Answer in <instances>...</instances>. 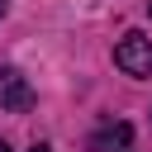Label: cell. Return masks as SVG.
Returning a JSON list of instances; mask_svg holds the SVG:
<instances>
[{
    "label": "cell",
    "instance_id": "3957f363",
    "mask_svg": "<svg viewBox=\"0 0 152 152\" xmlns=\"http://www.w3.org/2000/svg\"><path fill=\"white\" fill-rule=\"evenodd\" d=\"M128 138H133V128H128V124H104V128L90 138V152H114V147H128Z\"/></svg>",
    "mask_w": 152,
    "mask_h": 152
},
{
    "label": "cell",
    "instance_id": "8992f818",
    "mask_svg": "<svg viewBox=\"0 0 152 152\" xmlns=\"http://www.w3.org/2000/svg\"><path fill=\"white\" fill-rule=\"evenodd\" d=\"M5 10H10V0H0V14H5Z\"/></svg>",
    "mask_w": 152,
    "mask_h": 152
},
{
    "label": "cell",
    "instance_id": "277c9868",
    "mask_svg": "<svg viewBox=\"0 0 152 152\" xmlns=\"http://www.w3.org/2000/svg\"><path fill=\"white\" fill-rule=\"evenodd\" d=\"M33 152H52V147H48V142H33Z\"/></svg>",
    "mask_w": 152,
    "mask_h": 152
},
{
    "label": "cell",
    "instance_id": "5b68a950",
    "mask_svg": "<svg viewBox=\"0 0 152 152\" xmlns=\"http://www.w3.org/2000/svg\"><path fill=\"white\" fill-rule=\"evenodd\" d=\"M0 152H10V142H5V138H0Z\"/></svg>",
    "mask_w": 152,
    "mask_h": 152
},
{
    "label": "cell",
    "instance_id": "6da1fadb",
    "mask_svg": "<svg viewBox=\"0 0 152 152\" xmlns=\"http://www.w3.org/2000/svg\"><path fill=\"white\" fill-rule=\"evenodd\" d=\"M114 66L128 76H152V38L147 33H124L114 48Z\"/></svg>",
    "mask_w": 152,
    "mask_h": 152
},
{
    "label": "cell",
    "instance_id": "7a4b0ae2",
    "mask_svg": "<svg viewBox=\"0 0 152 152\" xmlns=\"http://www.w3.org/2000/svg\"><path fill=\"white\" fill-rule=\"evenodd\" d=\"M0 104H5L10 114H24V109L33 104V90H28V81H24L14 66L0 71Z\"/></svg>",
    "mask_w": 152,
    "mask_h": 152
}]
</instances>
